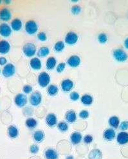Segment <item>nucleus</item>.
Returning <instances> with one entry per match:
<instances>
[{
	"mask_svg": "<svg viewBox=\"0 0 128 159\" xmlns=\"http://www.w3.org/2000/svg\"><path fill=\"white\" fill-rule=\"evenodd\" d=\"M50 82V75L46 72H42L38 76V83L39 85L42 87H47Z\"/></svg>",
	"mask_w": 128,
	"mask_h": 159,
	"instance_id": "obj_3",
	"label": "nucleus"
},
{
	"mask_svg": "<svg viewBox=\"0 0 128 159\" xmlns=\"http://www.w3.org/2000/svg\"><path fill=\"white\" fill-rule=\"evenodd\" d=\"M12 18V14L9 9L3 8L0 10V19L3 22H8Z\"/></svg>",
	"mask_w": 128,
	"mask_h": 159,
	"instance_id": "obj_10",
	"label": "nucleus"
},
{
	"mask_svg": "<svg viewBox=\"0 0 128 159\" xmlns=\"http://www.w3.org/2000/svg\"><path fill=\"white\" fill-rule=\"evenodd\" d=\"M34 139L37 142H41L44 139V133L42 131H36L34 134Z\"/></svg>",
	"mask_w": 128,
	"mask_h": 159,
	"instance_id": "obj_26",
	"label": "nucleus"
},
{
	"mask_svg": "<svg viewBox=\"0 0 128 159\" xmlns=\"http://www.w3.org/2000/svg\"><path fill=\"white\" fill-rule=\"evenodd\" d=\"M38 30V25L34 20L28 21L25 24V31L28 34L32 35L36 34Z\"/></svg>",
	"mask_w": 128,
	"mask_h": 159,
	"instance_id": "obj_1",
	"label": "nucleus"
},
{
	"mask_svg": "<svg viewBox=\"0 0 128 159\" xmlns=\"http://www.w3.org/2000/svg\"><path fill=\"white\" fill-rule=\"evenodd\" d=\"M79 117L83 119H86L89 117V112L86 110H82L80 113H79Z\"/></svg>",
	"mask_w": 128,
	"mask_h": 159,
	"instance_id": "obj_39",
	"label": "nucleus"
},
{
	"mask_svg": "<svg viewBox=\"0 0 128 159\" xmlns=\"http://www.w3.org/2000/svg\"><path fill=\"white\" fill-rule=\"evenodd\" d=\"M81 102L84 104V105L86 106H90L92 105L93 101V97L91 96L90 94H84L81 97Z\"/></svg>",
	"mask_w": 128,
	"mask_h": 159,
	"instance_id": "obj_24",
	"label": "nucleus"
},
{
	"mask_svg": "<svg viewBox=\"0 0 128 159\" xmlns=\"http://www.w3.org/2000/svg\"><path fill=\"white\" fill-rule=\"evenodd\" d=\"M58 129L62 132H66L68 129V124L64 122H61L58 124Z\"/></svg>",
	"mask_w": 128,
	"mask_h": 159,
	"instance_id": "obj_32",
	"label": "nucleus"
},
{
	"mask_svg": "<svg viewBox=\"0 0 128 159\" xmlns=\"http://www.w3.org/2000/svg\"><path fill=\"white\" fill-rule=\"evenodd\" d=\"M65 67H66V64H65L64 63H60L57 65V67L56 70H57V71L58 72V73H61L64 70Z\"/></svg>",
	"mask_w": 128,
	"mask_h": 159,
	"instance_id": "obj_35",
	"label": "nucleus"
},
{
	"mask_svg": "<svg viewBox=\"0 0 128 159\" xmlns=\"http://www.w3.org/2000/svg\"><path fill=\"white\" fill-rule=\"evenodd\" d=\"M64 47V43L63 42L59 41L55 43V46H54V49H55V51L57 52H61L62 51H63Z\"/></svg>",
	"mask_w": 128,
	"mask_h": 159,
	"instance_id": "obj_31",
	"label": "nucleus"
},
{
	"mask_svg": "<svg viewBox=\"0 0 128 159\" xmlns=\"http://www.w3.org/2000/svg\"><path fill=\"white\" fill-rule=\"evenodd\" d=\"M44 156L47 159H58V153L53 149H47Z\"/></svg>",
	"mask_w": 128,
	"mask_h": 159,
	"instance_id": "obj_18",
	"label": "nucleus"
},
{
	"mask_svg": "<svg viewBox=\"0 0 128 159\" xmlns=\"http://www.w3.org/2000/svg\"><path fill=\"white\" fill-rule=\"evenodd\" d=\"M124 46H125V47L128 49V37H127V38L125 40Z\"/></svg>",
	"mask_w": 128,
	"mask_h": 159,
	"instance_id": "obj_44",
	"label": "nucleus"
},
{
	"mask_svg": "<svg viewBox=\"0 0 128 159\" xmlns=\"http://www.w3.org/2000/svg\"><path fill=\"white\" fill-rule=\"evenodd\" d=\"M109 124L111 127H112L114 129H117L119 126V124H120V120H119V118L113 116L110 118L109 119Z\"/></svg>",
	"mask_w": 128,
	"mask_h": 159,
	"instance_id": "obj_25",
	"label": "nucleus"
},
{
	"mask_svg": "<svg viewBox=\"0 0 128 159\" xmlns=\"http://www.w3.org/2000/svg\"><path fill=\"white\" fill-rule=\"evenodd\" d=\"M10 44L6 40L0 41V54H6L10 51Z\"/></svg>",
	"mask_w": 128,
	"mask_h": 159,
	"instance_id": "obj_12",
	"label": "nucleus"
},
{
	"mask_svg": "<svg viewBox=\"0 0 128 159\" xmlns=\"http://www.w3.org/2000/svg\"><path fill=\"white\" fill-rule=\"evenodd\" d=\"M4 3H6L7 5H8V4L10 3L11 1H10V0H5V1H4Z\"/></svg>",
	"mask_w": 128,
	"mask_h": 159,
	"instance_id": "obj_45",
	"label": "nucleus"
},
{
	"mask_svg": "<svg viewBox=\"0 0 128 159\" xmlns=\"http://www.w3.org/2000/svg\"><path fill=\"white\" fill-rule=\"evenodd\" d=\"M56 59L54 57H50L49 58H48L47 61V69L48 70H52L54 67H55L56 65Z\"/></svg>",
	"mask_w": 128,
	"mask_h": 159,
	"instance_id": "obj_27",
	"label": "nucleus"
},
{
	"mask_svg": "<svg viewBox=\"0 0 128 159\" xmlns=\"http://www.w3.org/2000/svg\"><path fill=\"white\" fill-rule=\"evenodd\" d=\"M46 122L48 126L50 127V128H53V127L56 125L57 122L56 115L53 113L48 114L46 118Z\"/></svg>",
	"mask_w": 128,
	"mask_h": 159,
	"instance_id": "obj_14",
	"label": "nucleus"
},
{
	"mask_svg": "<svg viewBox=\"0 0 128 159\" xmlns=\"http://www.w3.org/2000/svg\"><path fill=\"white\" fill-rule=\"evenodd\" d=\"M7 63V60L5 57L0 58V65H6Z\"/></svg>",
	"mask_w": 128,
	"mask_h": 159,
	"instance_id": "obj_43",
	"label": "nucleus"
},
{
	"mask_svg": "<svg viewBox=\"0 0 128 159\" xmlns=\"http://www.w3.org/2000/svg\"><path fill=\"white\" fill-rule=\"evenodd\" d=\"M50 53V49L47 47H42L39 49L38 51V56L40 58H43L47 56Z\"/></svg>",
	"mask_w": 128,
	"mask_h": 159,
	"instance_id": "obj_28",
	"label": "nucleus"
},
{
	"mask_svg": "<svg viewBox=\"0 0 128 159\" xmlns=\"http://www.w3.org/2000/svg\"><path fill=\"white\" fill-rule=\"evenodd\" d=\"M71 11H72L73 14H74V15H77V14L81 12V8L78 6V5H74V6L72 7Z\"/></svg>",
	"mask_w": 128,
	"mask_h": 159,
	"instance_id": "obj_34",
	"label": "nucleus"
},
{
	"mask_svg": "<svg viewBox=\"0 0 128 159\" xmlns=\"http://www.w3.org/2000/svg\"><path fill=\"white\" fill-rule=\"evenodd\" d=\"M14 102L19 108H23L27 103V97L23 94H18L15 97Z\"/></svg>",
	"mask_w": 128,
	"mask_h": 159,
	"instance_id": "obj_8",
	"label": "nucleus"
},
{
	"mask_svg": "<svg viewBox=\"0 0 128 159\" xmlns=\"http://www.w3.org/2000/svg\"><path fill=\"white\" fill-rule=\"evenodd\" d=\"M116 140L120 145L127 144L128 142V133L124 131L119 133L117 135V137H116Z\"/></svg>",
	"mask_w": 128,
	"mask_h": 159,
	"instance_id": "obj_15",
	"label": "nucleus"
},
{
	"mask_svg": "<svg viewBox=\"0 0 128 159\" xmlns=\"http://www.w3.org/2000/svg\"><path fill=\"white\" fill-rule=\"evenodd\" d=\"M70 98L73 101H77L79 99V94L77 92H72L70 94Z\"/></svg>",
	"mask_w": 128,
	"mask_h": 159,
	"instance_id": "obj_37",
	"label": "nucleus"
},
{
	"mask_svg": "<svg viewBox=\"0 0 128 159\" xmlns=\"http://www.w3.org/2000/svg\"><path fill=\"white\" fill-rule=\"evenodd\" d=\"M70 139L73 145H77L81 142L82 140V135L79 132H74L71 135Z\"/></svg>",
	"mask_w": 128,
	"mask_h": 159,
	"instance_id": "obj_21",
	"label": "nucleus"
},
{
	"mask_svg": "<svg viewBox=\"0 0 128 159\" xmlns=\"http://www.w3.org/2000/svg\"><path fill=\"white\" fill-rule=\"evenodd\" d=\"M67 63L72 67H77L80 65L81 58L78 56L73 55L67 60Z\"/></svg>",
	"mask_w": 128,
	"mask_h": 159,
	"instance_id": "obj_11",
	"label": "nucleus"
},
{
	"mask_svg": "<svg viewBox=\"0 0 128 159\" xmlns=\"http://www.w3.org/2000/svg\"><path fill=\"white\" fill-rule=\"evenodd\" d=\"M38 37L39 40H41L42 42L46 41L47 40V34H45L44 32H41V33H39L38 35Z\"/></svg>",
	"mask_w": 128,
	"mask_h": 159,
	"instance_id": "obj_36",
	"label": "nucleus"
},
{
	"mask_svg": "<svg viewBox=\"0 0 128 159\" xmlns=\"http://www.w3.org/2000/svg\"><path fill=\"white\" fill-rule=\"evenodd\" d=\"M0 73H1V69H0Z\"/></svg>",
	"mask_w": 128,
	"mask_h": 159,
	"instance_id": "obj_48",
	"label": "nucleus"
},
{
	"mask_svg": "<svg viewBox=\"0 0 128 159\" xmlns=\"http://www.w3.org/2000/svg\"><path fill=\"white\" fill-rule=\"evenodd\" d=\"M39 147L37 145L34 144V145H32L30 146V151L31 153H33V154H36V153H37L39 151Z\"/></svg>",
	"mask_w": 128,
	"mask_h": 159,
	"instance_id": "obj_40",
	"label": "nucleus"
},
{
	"mask_svg": "<svg viewBox=\"0 0 128 159\" xmlns=\"http://www.w3.org/2000/svg\"><path fill=\"white\" fill-rule=\"evenodd\" d=\"M16 73V68L12 63H8L5 65L2 71V74L5 77L9 78L12 76Z\"/></svg>",
	"mask_w": 128,
	"mask_h": 159,
	"instance_id": "obj_5",
	"label": "nucleus"
},
{
	"mask_svg": "<svg viewBox=\"0 0 128 159\" xmlns=\"http://www.w3.org/2000/svg\"><path fill=\"white\" fill-rule=\"evenodd\" d=\"M120 129L122 131H126L128 129V122L127 121H124L120 125Z\"/></svg>",
	"mask_w": 128,
	"mask_h": 159,
	"instance_id": "obj_42",
	"label": "nucleus"
},
{
	"mask_svg": "<svg viewBox=\"0 0 128 159\" xmlns=\"http://www.w3.org/2000/svg\"><path fill=\"white\" fill-rule=\"evenodd\" d=\"M98 40L101 43H105L107 41V36L106 34L101 33L98 36Z\"/></svg>",
	"mask_w": 128,
	"mask_h": 159,
	"instance_id": "obj_33",
	"label": "nucleus"
},
{
	"mask_svg": "<svg viewBox=\"0 0 128 159\" xmlns=\"http://www.w3.org/2000/svg\"><path fill=\"white\" fill-rule=\"evenodd\" d=\"M8 135L11 138H16L19 136V130L15 126H10L8 128Z\"/></svg>",
	"mask_w": 128,
	"mask_h": 159,
	"instance_id": "obj_17",
	"label": "nucleus"
},
{
	"mask_svg": "<svg viewBox=\"0 0 128 159\" xmlns=\"http://www.w3.org/2000/svg\"><path fill=\"white\" fill-rule=\"evenodd\" d=\"M30 66L33 69L35 70H39L41 69V62L38 58H34L30 60Z\"/></svg>",
	"mask_w": 128,
	"mask_h": 159,
	"instance_id": "obj_23",
	"label": "nucleus"
},
{
	"mask_svg": "<svg viewBox=\"0 0 128 159\" xmlns=\"http://www.w3.org/2000/svg\"><path fill=\"white\" fill-rule=\"evenodd\" d=\"M42 95L39 91H36L31 94L30 97V103L33 106H38L41 103Z\"/></svg>",
	"mask_w": 128,
	"mask_h": 159,
	"instance_id": "obj_6",
	"label": "nucleus"
},
{
	"mask_svg": "<svg viewBox=\"0 0 128 159\" xmlns=\"http://www.w3.org/2000/svg\"><path fill=\"white\" fill-rule=\"evenodd\" d=\"M65 118L68 122L73 123L77 120V115L75 112L73 110L68 111L65 115Z\"/></svg>",
	"mask_w": 128,
	"mask_h": 159,
	"instance_id": "obj_19",
	"label": "nucleus"
},
{
	"mask_svg": "<svg viewBox=\"0 0 128 159\" xmlns=\"http://www.w3.org/2000/svg\"><path fill=\"white\" fill-rule=\"evenodd\" d=\"M23 51L24 54L27 57H32L36 54V45L32 43H27L23 46Z\"/></svg>",
	"mask_w": 128,
	"mask_h": 159,
	"instance_id": "obj_2",
	"label": "nucleus"
},
{
	"mask_svg": "<svg viewBox=\"0 0 128 159\" xmlns=\"http://www.w3.org/2000/svg\"><path fill=\"white\" fill-rule=\"evenodd\" d=\"M26 126L29 129H34L36 128L37 125H38V122L36 119H34V118H29L26 120Z\"/></svg>",
	"mask_w": 128,
	"mask_h": 159,
	"instance_id": "obj_30",
	"label": "nucleus"
},
{
	"mask_svg": "<svg viewBox=\"0 0 128 159\" xmlns=\"http://www.w3.org/2000/svg\"><path fill=\"white\" fill-rule=\"evenodd\" d=\"M48 94L51 97H55L58 93L59 89L55 85H50L47 89Z\"/></svg>",
	"mask_w": 128,
	"mask_h": 159,
	"instance_id": "obj_29",
	"label": "nucleus"
},
{
	"mask_svg": "<svg viewBox=\"0 0 128 159\" xmlns=\"http://www.w3.org/2000/svg\"><path fill=\"white\" fill-rule=\"evenodd\" d=\"M23 26L22 22L20 19L16 18L11 22V28L13 31H19L21 29Z\"/></svg>",
	"mask_w": 128,
	"mask_h": 159,
	"instance_id": "obj_20",
	"label": "nucleus"
},
{
	"mask_svg": "<svg viewBox=\"0 0 128 159\" xmlns=\"http://www.w3.org/2000/svg\"><path fill=\"white\" fill-rule=\"evenodd\" d=\"M89 159H102V153L98 149H93L89 153Z\"/></svg>",
	"mask_w": 128,
	"mask_h": 159,
	"instance_id": "obj_22",
	"label": "nucleus"
},
{
	"mask_svg": "<svg viewBox=\"0 0 128 159\" xmlns=\"http://www.w3.org/2000/svg\"><path fill=\"white\" fill-rule=\"evenodd\" d=\"M12 33V28L6 23H3L0 25V35L3 37H8Z\"/></svg>",
	"mask_w": 128,
	"mask_h": 159,
	"instance_id": "obj_7",
	"label": "nucleus"
},
{
	"mask_svg": "<svg viewBox=\"0 0 128 159\" xmlns=\"http://www.w3.org/2000/svg\"><path fill=\"white\" fill-rule=\"evenodd\" d=\"M73 87V82L70 79L63 80L61 83V88L64 92H69Z\"/></svg>",
	"mask_w": 128,
	"mask_h": 159,
	"instance_id": "obj_13",
	"label": "nucleus"
},
{
	"mask_svg": "<svg viewBox=\"0 0 128 159\" xmlns=\"http://www.w3.org/2000/svg\"><path fill=\"white\" fill-rule=\"evenodd\" d=\"M103 137L107 141H112L115 137V131L113 129H107L104 132Z\"/></svg>",
	"mask_w": 128,
	"mask_h": 159,
	"instance_id": "obj_16",
	"label": "nucleus"
},
{
	"mask_svg": "<svg viewBox=\"0 0 128 159\" xmlns=\"http://www.w3.org/2000/svg\"><path fill=\"white\" fill-rule=\"evenodd\" d=\"M93 141V137L92 136H91L90 135H88L86 136H85L84 138V143H86L87 144H90L92 143Z\"/></svg>",
	"mask_w": 128,
	"mask_h": 159,
	"instance_id": "obj_41",
	"label": "nucleus"
},
{
	"mask_svg": "<svg viewBox=\"0 0 128 159\" xmlns=\"http://www.w3.org/2000/svg\"><path fill=\"white\" fill-rule=\"evenodd\" d=\"M78 41V36L73 32H69L65 37V42L68 45H74Z\"/></svg>",
	"mask_w": 128,
	"mask_h": 159,
	"instance_id": "obj_9",
	"label": "nucleus"
},
{
	"mask_svg": "<svg viewBox=\"0 0 128 159\" xmlns=\"http://www.w3.org/2000/svg\"><path fill=\"white\" fill-rule=\"evenodd\" d=\"M1 0H0V4H1Z\"/></svg>",
	"mask_w": 128,
	"mask_h": 159,
	"instance_id": "obj_47",
	"label": "nucleus"
},
{
	"mask_svg": "<svg viewBox=\"0 0 128 159\" xmlns=\"http://www.w3.org/2000/svg\"><path fill=\"white\" fill-rule=\"evenodd\" d=\"M23 91L24 92L27 94H29L30 92H32V87L29 85H26L23 87Z\"/></svg>",
	"mask_w": 128,
	"mask_h": 159,
	"instance_id": "obj_38",
	"label": "nucleus"
},
{
	"mask_svg": "<svg viewBox=\"0 0 128 159\" xmlns=\"http://www.w3.org/2000/svg\"><path fill=\"white\" fill-rule=\"evenodd\" d=\"M113 57H114V58L116 60H117L118 62H123L126 61L127 60L128 55L123 50L118 49H115V50L113 51Z\"/></svg>",
	"mask_w": 128,
	"mask_h": 159,
	"instance_id": "obj_4",
	"label": "nucleus"
},
{
	"mask_svg": "<svg viewBox=\"0 0 128 159\" xmlns=\"http://www.w3.org/2000/svg\"><path fill=\"white\" fill-rule=\"evenodd\" d=\"M66 159H74V158H73V156H68V157H66Z\"/></svg>",
	"mask_w": 128,
	"mask_h": 159,
	"instance_id": "obj_46",
	"label": "nucleus"
}]
</instances>
